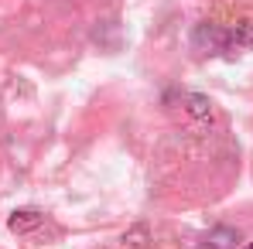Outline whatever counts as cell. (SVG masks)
I'll use <instances>...</instances> for the list:
<instances>
[{"label":"cell","instance_id":"obj_1","mask_svg":"<svg viewBox=\"0 0 253 249\" xmlns=\"http://www.w3.org/2000/svg\"><path fill=\"white\" fill-rule=\"evenodd\" d=\"M192 44H195L199 51H206V55L233 51V48H229V28H222V24H212V21H202V24H195V31H192Z\"/></svg>","mask_w":253,"mask_h":249},{"label":"cell","instance_id":"obj_5","mask_svg":"<svg viewBox=\"0 0 253 249\" xmlns=\"http://www.w3.org/2000/svg\"><path fill=\"white\" fill-rule=\"evenodd\" d=\"M185 103H188V113L192 116H212V103L206 96H181Z\"/></svg>","mask_w":253,"mask_h":249},{"label":"cell","instance_id":"obj_6","mask_svg":"<svg viewBox=\"0 0 253 249\" xmlns=\"http://www.w3.org/2000/svg\"><path fill=\"white\" fill-rule=\"evenodd\" d=\"M124 243H130L133 249H144V246H147V229H133V232H126Z\"/></svg>","mask_w":253,"mask_h":249},{"label":"cell","instance_id":"obj_3","mask_svg":"<svg viewBox=\"0 0 253 249\" xmlns=\"http://www.w3.org/2000/svg\"><path fill=\"white\" fill-rule=\"evenodd\" d=\"M240 243V232L236 229H229V225H219V229H212L209 236H206V249H236Z\"/></svg>","mask_w":253,"mask_h":249},{"label":"cell","instance_id":"obj_7","mask_svg":"<svg viewBox=\"0 0 253 249\" xmlns=\"http://www.w3.org/2000/svg\"><path fill=\"white\" fill-rule=\"evenodd\" d=\"M243 249H253V243H247V246H243Z\"/></svg>","mask_w":253,"mask_h":249},{"label":"cell","instance_id":"obj_4","mask_svg":"<svg viewBox=\"0 0 253 249\" xmlns=\"http://www.w3.org/2000/svg\"><path fill=\"white\" fill-rule=\"evenodd\" d=\"M253 44V21H240L236 28H229V48H250Z\"/></svg>","mask_w":253,"mask_h":249},{"label":"cell","instance_id":"obj_2","mask_svg":"<svg viewBox=\"0 0 253 249\" xmlns=\"http://www.w3.org/2000/svg\"><path fill=\"white\" fill-rule=\"evenodd\" d=\"M7 225H10V232H35L42 225V212L38 208H17L7 218Z\"/></svg>","mask_w":253,"mask_h":249}]
</instances>
